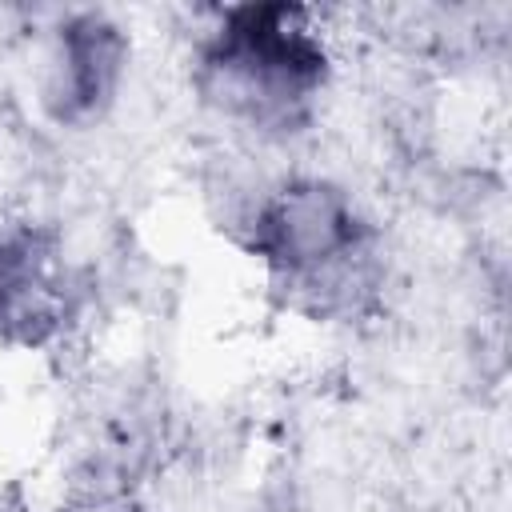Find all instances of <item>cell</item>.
I'll use <instances>...</instances> for the list:
<instances>
[{"instance_id":"obj_1","label":"cell","mask_w":512,"mask_h":512,"mask_svg":"<svg viewBox=\"0 0 512 512\" xmlns=\"http://www.w3.org/2000/svg\"><path fill=\"white\" fill-rule=\"evenodd\" d=\"M240 244L288 308L316 320L356 316L384 280L376 224L328 176L272 184L248 212Z\"/></svg>"},{"instance_id":"obj_2","label":"cell","mask_w":512,"mask_h":512,"mask_svg":"<svg viewBox=\"0 0 512 512\" xmlns=\"http://www.w3.org/2000/svg\"><path fill=\"white\" fill-rule=\"evenodd\" d=\"M332 80V48L304 4H232L196 48V88L228 120L300 132Z\"/></svg>"},{"instance_id":"obj_3","label":"cell","mask_w":512,"mask_h":512,"mask_svg":"<svg viewBox=\"0 0 512 512\" xmlns=\"http://www.w3.org/2000/svg\"><path fill=\"white\" fill-rule=\"evenodd\" d=\"M128 32L100 8H80L60 20L52 32L44 72H40V108L60 128H88L104 120L116 104L128 76Z\"/></svg>"},{"instance_id":"obj_4","label":"cell","mask_w":512,"mask_h":512,"mask_svg":"<svg viewBox=\"0 0 512 512\" xmlns=\"http://www.w3.org/2000/svg\"><path fill=\"white\" fill-rule=\"evenodd\" d=\"M76 312L60 240L36 224H0V344L44 348Z\"/></svg>"},{"instance_id":"obj_5","label":"cell","mask_w":512,"mask_h":512,"mask_svg":"<svg viewBox=\"0 0 512 512\" xmlns=\"http://www.w3.org/2000/svg\"><path fill=\"white\" fill-rule=\"evenodd\" d=\"M60 512H140V508L124 488H92V492H80Z\"/></svg>"}]
</instances>
